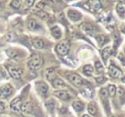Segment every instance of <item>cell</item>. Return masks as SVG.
I'll return each instance as SVG.
<instances>
[{
  "label": "cell",
  "mask_w": 125,
  "mask_h": 117,
  "mask_svg": "<svg viewBox=\"0 0 125 117\" xmlns=\"http://www.w3.org/2000/svg\"><path fill=\"white\" fill-rule=\"evenodd\" d=\"M88 112L92 115H95L97 113V107H96V104L94 102H91L88 104Z\"/></svg>",
  "instance_id": "21"
},
{
  "label": "cell",
  "mask_w": 125,
  "mask_h": 117,
  "mask_svg": "<svg viewBox=\"0 0 125 117\" xmlns=\"http://www.w3.org/2000/svg\"><path fill=\"white\" fill-rule=\"evenodd\" d=\"M0 109H1V110L5 109V103H4L3 101H0Z\"/></svg>",
  "instance_id": "35"
},
{
  "label": "cell",
  "mask_w": 125,
  "mask_h": 117,
  "mask_svg": "<svg viewBox=\"0 0 125 117\" xmlns=\"http://www.w3.org/2000/svg\"><path fill=\"white\" fill-rule=\"evenodd\" d=\"M0 117H9V116H6V115H0Z\"/></svg>",
  "instance_id": "42"
},
{
  "label": "cell",
  "mask_w": 125,
  "mask_h": 117,
  "mask_svg": "<svg viewBox=\"0 0 125 117\" xmlns=\"http://www.w3.org/2000/svg\"><path fill=\"white\" fill-rule=\"evenodd\" d=\"M21 1H18V0H14V1H12L10 4H11V6L13 7V8H15V9H19L20 7H21Z\"/></svg>",
  "instance_id": "29"
},
{
  "label": "cell",
  "mask_w": 125,
  "mask_h": 117,
  "mask_svg": "<svg viewBox=\"0 0 125 117\" xmlns=\"http://www.w3.org/2000/svg\"><path fill=\"white\" fill-rule=\"evenodd\" d=\"M52 84H53V87H55V88H57V89H62V88H64V87H65L64 82H63L62 79H60V78H55V79H53Z\"/></svg>",
  "instance_id": "12"
},
{
  "label": "cell",
  "mask_w": 125,
  "mask_h": 117,
  "mask_svg": "<svg viewBox=\"0 0 125 117\" xmlns=\"http://www.w3.org/2000/svg\"><path fill=\"white\" fill-rule=\"evenodd\" d=\"M36 89H37L38 93L43 97H45L48 93V86L43 81H39V82L36 83Z\"/></svg>",
  "instance_id": "5"
},
{
  "label": "cell",
  "mask_w": 125,
  "mask_h": 117,
  "mask_svg": "<svg viewBox=\"0 0 125 117\" xmlns=\"http://www.w3.org/2000/svg\"><path fill=\"white\" fill-rule=\"evenodd\" d=\"M30 109H31V106H30V102L29 101H25V102L21 103V111L30 112Z\"/></svg>",
  "instance_id": "18"
},
{
  "label": "cell",
  "mask_w": 125,
  "mask_h": 117,
  "mask_svg": "<svg viewBox=\"0 0 125 117\" xmlns=\"http://www.w3.org/2000/svg\"><path fill=\"white\" fill-rule=\"evenodd\" d=\"M80 27L86 32V33H92L93 31H94V26L91 24V23H88V22H84V23H82L81 25H80Z\"/></svg>",
  "instance_id": "13"
},
{
  "label": "cell",
  "mask_w": 125,
  "mask_h": 117,
  "mask_svg": "<svg viewBox=\"0 0 125 117\" xmlns=\"http://www.w3.org/2000/svg\"><path fill=\"white\" fill-rule=\"evenodd\" d=\"M124 52H125V49H124Z\"/></svg>",
  "instance_id": "44"
},
{
  "label": "cell",
  "mask_w": 125,
  "mask_h": 117,
  "mask_svg": "<svg viewBox=\"0 0 125 117\" xmlns=\"http://www.w3.org/2000/svg\"><path fill=\"white\" fill-rule=\"evenodd\" d=\"M67 79H68V81H69L71 84H73V85L76 86V87H81V86L83 85V83H84L83 79H82L79 75H77V74H75V73L68 74V75H67Z\"/></svg>",
  "instance_id": "3"
},
{
  "label": "cell",
  "mask_w": 125,
  "mask_h": 117,
  "mask_svg": "<svg viewBox=\"0 0 125 117\" xmlns=\"http://www.w3.org/2000/svg\"><path fill=\"white\" fill-rule=\"evenodd\" d=\"M69 43L67 40H64L62 42H60L57 46H56V52L60 55V56H65L68 51H69Z\"/></svg>",
  "instance_id": "1"
},
{
  "label": "cell",
  "mask_w": 125,
  "mask_h": 117,
  "mask_svg": "<svg viewBox=\"0 0 125 117\" xmlns=\"http://www.w3.org/2000/svg\"><path fill=\"white\" fill-rule=\"evenodd\" d=\"M45 105H46V107H47V109H48L49 111H53V110L55 109L56 103H55V101H54L53 99H50V100H48V101L45 103Z\"/></svg>",
  "instance_id": "22"
},
{
  "label": "cell",
  "mask_w": 125,
  "mask_h": 117,
  "mask_svg": "<svg viewBox=\"0 0 125 117\" xmlns=\"http://www.w3.org/2000/svg\"><path fill=\"white\" fill-rule=\"evenodd\" d=\"M108 73L111 77L113 78H117V77H120L122 76V71L120 70V68H118L117 66H115L114 64H111L109 67H108Z\"/></svg>",
  "instance_id": "7"
},
{
  "label": "cell",
  "mask_w": 125,
  "mask_h": 117,
  "mask_svg": "<svg viewBox=\"0 0 125 117\" xmlns=\"http://www.w3.org/2000/svg\"><path fill=\"white\" fill-rule=\"evenodd\" d=\"M82 117H90V116H89V115H87V114H85V115H83Z\"/></svg>",
  "instance_id": "41"
},
{
  "label": "cell",
  "mask_w": 125,
  "mask_h": 117,
  "mask_svg": "<svg viewBox=\"0 0 125 117\" xmlns=\"http://www.w3.org/2000/svg\"><path fill=\"white\" fill-rule=\"evenodd\" d=\"M35 8H36L37 12H38V11H40L41 9H43V8H44V3H43V2H37V4L35 5Z\"/></svg>",
  "instance_id": "33"
},
{
  "label": "cell",
  "mask_w": 125,
  "mask_h": 117,
  "mask_svg": "<svg viewBox=\"0 0 125 117\" xmlns=\"http://www.w3.org/2000/svg\"><path fill=\"white\" fill-rule=\"evenodd\" d=\"M67 17H68V19H69L70 20H72V21H77L78 20L81 19L80 13L77 12V11H75V10H69V11L67 12Z\"/></svg>",
  "instance_id": "9"
},
{
  "label": "cell",
  "mask_w": 125,
  "mask_h": 117,
  "mask_svg": "<svg viewBox=\"0 0 125 117\" xmlns=\"http://www.w3.org/2000/svg\"><path fill=\"white\" fill-rule=\"evenodd\" d=\"M3 7H4V5H2V4L0 3V10H1V9H3Z\"/></svg>",
  "instance_id": "40"
},
{
  "label": "cell",
  "mask_w": 125,
  "mask_h": 117,
  "mask_svg": "<svg viewBox=\"0 0 125 117\" xmlns=\"http://www.w3.org/2000/svg\"><path fill=\"white\" fill-rule=\"evenodd\" d=\"M55 96L58 97L59 98L62 99V100H68L71 97L70 95L66 92V91H63V90H60V91H56L55 92Z\"/></svg>",
  "instance_id": "10"
},
{
  "label": "cell",
  "mask_w": 125,
  "mask_h": 117,
  "mask_svg": "<svg viewBox=\"0 0 125 117\" xmlns=\"http://www.w3.org/2000/svg\"><path fill=\"white\" fill-rule=\"evenodd\" d=\"M112 117H119V116H116V115H115V116H112Z\"/></svg>",
  "instance_id": "43"
},
{
  "label": "cell",
  "mask_w": 125,
  "mask_h": 117,
  "mask_svg": "<svg viewBox=\"0 0 125 117\" xmlns=\"http://www.w3.org/2000/svg\"><path fill=\"white\" fill-rule=\"evenodd\" d=\"M116 11H117L120 15L124 14V13H125V5H124L123 3H118V4L116 5Z\"/></svg>",
  "instance_id": "26"
},
{
  "label": "cell",
  "mask_w": 125,
  "mask_h": 117,
  "mask_svg": "<svg viewBox=\"0 0 125 117\" xmlns=\"http://www.w3.org/2000/svg\"><path fill=\"white\" fill-rule=\"evenodd\" d=\"M96 81L98 82V83H103V82H104L105 81V78L104 77H98V78H96Z\"/></svg>",
  "instance_id": "34"
},
{
  "label": "cell",
  "mask_w": 125,
  "mask_h": 117,
  "mask_svg": "<svg viewBox=\"0 0 125 117\" xmlns=\"http://www.w3.org/2000/svg\"><path fill=\"white\" fill-rule=\"evenodd\" d=\"M96 40L98 41V44L102 46V45H104V44L105 43L106 38H105L104 35H97V36H96Z\"/></svg>",
  "instance_id": "24"
},
{
  "label": "cell",
  "mask_w": 125,
  "mask_h": 117,
  "mask_svg": "<svg viewBox=\"0 0 125 117\" xmlns=\"http://www.w3.org/2000/svg\"><path fill=\"white\" fill-rule=\"evenodd\" d=\"M21 98L18 97L16 98L12 102H11V109L14 111H20L21 110Z\"/></svg>",
  "instance_id": "8"
},
{
  "label": "cell",
  "mask_w": 125,
  "mask_h": 117,
  "mask_svg": "<svg viewBox=\"0 0 125 117\" xmlns=\"http://www.w3.org/2000/svg\"><path fill=\"white\" fill-rule=\"evenodd\" d=\"M122 32H124L125 33V25L123 26V28H122Z\"/></svg>",
  "instance_id": "39"
},
{
  "label": "cell",
  "mask_w": 125,
  "mask_h": 117,
  "mask_svg": "<svg viewBox=\"0 0 125 117\" xmlns=\"http://www.w3.org/2000/svg\"><path fill=\"white\" fill-rule=\"evenodd\" d=\"M32 4H34V1H26V5L28 6V7H30V6H32Z\"/></svg>",
  "instance_id": "36"
},
{
  "label": "cell",
  "mask_w": 125,
  "mask_h": 117,
  "mask_svg": "<svg viewBox=\"0 0 125 117\" xmlns=\"http://www.w3.org/2000/svg\"><path fill=\"white\" fill-rule=\"evenodd\" d=\"M51 33L56 39H59L62 36V32H61V29L59 28V26H53L51 28Z\"/></svg>",
  "instance_id": "17"
},
{
  "label": "cell",
  "mask_w": 125,
  "mask_h": 117,
  "mask_svg": "<svg viewBox=\"0 0 125 117\" xmlns=\"http://www.w3.org/2000/svg\"><path fill=\"white\" fill-rule=\"evenodd\" d=\"M3 78H4V73L0 70V80H1V79H3Z\"/></svg>",
  "instance_id": "37"
},
{
  "label": "cell",
  "mask_w": 125,
  "mask_h": 117,
  "mask_svg": "<svg viewBox=\"0 0 125 117\" xmlns=\"http://www.w3.org/2000/svg\"><path fill=\"white\" fill-rule=\"evenodd\" d=\"M37 15H38V16H39L41 19H43V20L47 19V17H48L47 13H45V12H42V11H38V12H37Z\"/></svg>",
  "instance_id": "32"
},
{
  "label": "cell",
  "mask_w": 125,
  "mask_h": 117,
  "mask_svg": "<svg viewBox=\"0 0 125 117\" xmlns=\"http://www.w3.org/2000/svg\"><path fill=\"white\" fill-rule=\"evenodd\" d=\"M27 27H28L30 30L35 31V30H39V29L41 28V25H40L35 20L30 19V20H27Z\"/></svg>",
  "instance_id": "11"
},
{
  "label": "cell",
  "mask_w": 125,
  "mask_h": 117,
  "mask_svg": "<svg viewBox=\"0 0 125 117\" xmlns=\"http://www.w3.org/2000/svg\"><path fill=\"white\" fill-rule=\"evenodd\" d=\"M116 92H117L119 98H120L122 99V101H123V99H124V96H125V91L123 90V88H122V87H118V88L116 89Z\"/></svg>",
  "instance_id": "28"
},
{
  "label": "cell",
  "mask_w": 125,
  "mask_h": 117,
  "mask_svg": "<svg viewBox=\"0 0 125 117\" xmlns=\"http://www.w3.org/2000/svg\"><path fill=\"white\" fill-rule=\"evenodd\" d=\"M107 93H108V96L114 97L116 94V87L114 85H109L107 88Z\"/></svg>",
  "instance_id": "23"
},
{
  "label": "cell",
  "mask_w": 125,
  "mask_h": 117,
  "mask_svg": "<svg viewBox=\"0 0 125 117\" xmlns=\"http://www.w3.org/2000/svg\"><path fill=\"white\" fill-rule=\"evenodd\" d=\"M110 54H111V49L108 48V47L104 48V49L102 51V58H103L104 63L106 62V59H107V58L110 56Z\"/></svg>",
  "instance_id": "16"
},
{
  "label": "cell",
  "mask_w": 125,
  "mask_h": 117,
  "mask_svg": "<svg viewBox=\"0 0 125 117\" xmlns=\"http://www.w3.org/2000/svg\"><path fill=\"white\" fill-rule=\"evenodd\" d=\"M12 86L10 84H6L2 87H0V97L1 98H7L12 94Z\"/></svg>",
  "instance_id": "6"
},
{
  "label": "cell",
  "mask_w": 125,
  "mask_h": 117,
  "mask_svg": "<svg viewBox=\"0 0 125 117\" xmlns=\"http://www.w3.org/2000/svg\"><path fill=\"white\" fill-rule=\"evenodd\" d=\"M6 39H7L8 41L15 40V39H16V35H15V33H13V32L8 33V34H7V36H6Z\"/></svg>",
  "instance_id": "30"
},
{
  "label": "cell",
  "mask_w": 125,
  "mask_h": 117,
  "mask_svg": "<svg viewBox=\"0 0 125 117\" xmlns=\"http://www.w3.org/2000/svg\"><path fill=\"white\" fill-rule=\"evenodd\" d=\"M7 69H8V71H9L10 75H11L13 78H15V79H21V74H22V70H21V68L16 67V66H11V65H9V66H7Z\"/></svg>",
  "instance_id": "4"
},
{
  "label": "cell",
  "mask_w": 125,
  "mask_h": 117,
  "mask_svg": "<svg viewBox=\"0 0 125 117\" xmlns=\"http://www.w3.org/2000/svg\"><path fill=\"white\" fill-rule=\"evenodd\" d=\"M72 107L74 108V110L76 112H81L84 109V103L82 101L76 100V101H73L72 102Z\"/></svg>",
  "instance_id": "14"
},
{
  "label": "cell",
  "mask_w": 125,
  "mask_h": 117,
  "mask_svg": "<svg viewBox=\"0 0 125 117\" xmlns=\"http://www.w3.org/2000/svg\"><path fill=\"white\" fill-rule=\"evenodd\" d=\"M53 76L54 75V68H49L46 70V77L49 81H53Z\"/></svg>",
  "instance_id": "25"
},
{
  "label": "cell",
  "mask_w": 125,
  "mask_h": 117,
  "mask_svg": "<svg viewBox=\"0 0 125 117\" xmlns=\"http://www.w3.org/2000/svg\"><path fill=\"white\" fill-rule=\"evenodd\" d=\"M60 112H61V113L65 112V108H61V109H60Z\"/></svg>",
  "instance_id": "38"
},
{
  "label": "cell",
  "mask_w": 125,
  "mask_h": 117,
  "mask_svg": "<svg viewBox=\"0 0 125 117\" xmlns=\"http://www.w3.org/2000/svg\"><path fill=\"white\" fill-rule=\"evenodd\" d=\"M95 67H96V70L98 71V72H101V71H103V66H102V63L100 62V61H96V63H95Z\"/></svg>",
  "instance_id": "31"
},
{
  "label": "cell",
  "mask_w": 125,
  "mask_h": 117,
  "mask_svg": "<svg viewBox=\"0 0 125 117\" xmlns=\"http://www.w3.org/2000/svg\"><path fill=\"white\" fill-rule=\"evenodd\" d=\"M42 64H43V59H42V58H40V57H38V56L32 57V58L28 60V62H27V65H28L29 68L32 69V70H36V69L40 68V67L42 66Z\"/></svg>",
  "instance_id": "2"
},
{
  "label": "cell",
  "mask_w": 125,
  "mask_h": 117,
  "mask_svg": "<svg viewBox=\"0 0 125 117\" xmlns=\"http://www.w3.org/2000/svg\"><path fill=\"white\" fill-rule=\"evenodd\" d=\"M32 44H33V46H34L36 49H43V48L45 47V44H44L43 40H41V39H39V38L33 39Z\"/></svg>",
  "instance_id": "15"
},
{
  "label": "cell",
  "mask_w": 125,
  "mask_h": 117,
  "mask_svg": "<svg viewBox=\"0 0 125 117\" xmlns=\"http://www.w3.org/2000/svg\"><path fill=\"white\" fill-rule=\"evenodd\" d=\"M93 70H94V69H93V67H92L90 64H87V65H85V66L83 67V73L86 74L87 76H91Z\"/></svg>",
  "instance_id": "19"
},
{
  "label": "cell",
  "mask_w": 125,
  "mask_h": 117,
  "mask_svg": "<svg viewBox=\"0 0 125 117\" xmlns=\"http://www.w3.org/2000/svg\"><path fill=\"white\" fill-rule=\"evenodd\" d=\"M100 95H101L102 99H103V100L105 102V101L107 100V97H108L107 90H106V89H104V88H102V89L100 90Z\"/></svg>",
  "instance_id": "20"
},
{
  "label": "cell",
  "mask_w": 125,
  "mask_h": 117,
  "mask_svg": "<svg viewBox=\"0 0 125 117\" xmlns=\"http://www.w3.org/2000/svg\"><path fill=\"white\" fill-rule=\"evenodd\" d=\"M89 3H91L92 7L94 8V10H99L101 8V2L98 1V0H94V1H90Z\"/></svg>",
  "instance_id": "27"
}]
</instances>
